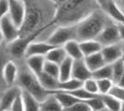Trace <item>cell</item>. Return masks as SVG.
I'll return each instance as SVG.
<instances>
[{
	"label": "cell",
	"mask_w": 124,
	"mask_h": 111,
	"mask_svg": "<svg viewBox=\"0 0 124 111\" xmlns=\"http://www.w3.org/2000/svg\"><path fill=\"white\" fill-rule=\"evenodd\" d=\"M25 18L20 29V38L36 40L54 22L57 13L56 0H24Z\"/></svg>",
	"instance_id": "1"
},
{
	"label": "cell",
	"mask_w": 124,
	"mask_h": 111,
	"mask_svg": "<svg viewBox=\"0 0 124 111\" xmlns=\"http://www.w3.org/2000/svg\"><path fill=\"white\" fill-rule=\"evenodd\" d=\"M56 3L57 27L76 26L99 7L97 1L91 0H56Z\"/></svg>",
	"instance_id": "2"
},
{
	"label": "cell",
	"mask_w": 124,
	"mask_h": 111,
	"mask_svg": "<svg viewBox=\"0 0 124 111\" xmlns=\"http://www.w3.org/2000/svg\"><path fill=\"white\" fill-rule=\"evenodd\" d=\"M18 65V79L17 86L22 92H26L34 97L40 104L50 95V93L43 88L37 75L33 73L26 64V59L15 61Z\"/></svg>",
	"instance_id": "3"
},
{
	"label": "cell",
	"mask_w": 124,
	"mask_h": 111,
	"mask_svg": "<svg viewBox=\"0 0 124 111\" xmlns=\"http://www.w3.org/2000/svg\"><path fill=\"white\" fill-rule=\"evenodd\" d=\"M111 20L100 7L94 10L82 22L76 25L77 39L79 43L90 40H96Z\"/></svg>",
	"instance_id": "4"
},
{
	"label": "cell",
	"mask_w": 124,
	"mask_h": 111,
	"mask_svg": "<svg viewBox=\"0 0 124 111\" xmlns=\"http://www.w3.org/2000/svg\"><path fill=\"white\" fill-rule=\"evenodd\" d=\"M76 26L57 27L47 40V43L54 47H63L67 43L76 41Z\"/></svg>",
	"instance_id": "5"
},
{
	"label": "cell",
	"mask_w": 124,
	"mask_h": 111,
	"mask_svg": "<svg viewBox=\"0 0 124 111\" xmlns=\"http://www.w3.org/2000/svg\"><path fill=\"white\" fill-rule=\"evenodd\" d=\"M96 41L103 46H108L116 44H119L120 38H119V30L117 23L114 21H110L107 27L103 30V32L99 34V36L96 38Z\"/></svg>",
	"instance_id": "6"
},
{
	"label": "cell",
	"mask_w": 124,
	"mask_h": 111,
	"mask_svg": "<svg viewBox=\"0 0 124 111\" xmlns=\"http://www.w3.org/2000/svg\"><path fill=\"white\" fill-rule=\"evenodd\" d=\"M35 41L33 38H19L16 41L8 44V49L13 61L25 59L27 48L31 42Z\"/></svg>",
	"instance_id": "7"
},
{
	"label": "cell",
	"mask_w": 124,
	"mask_h": 111,
	"mask_svg": "<svg viewBox=\"0 0 124 111\" xmlns=\"http://www.w3.org/2000/svg\"><path fill=\"white\" fill-rule=\"evenodd\" d=\"M9 8H8V16L12 22L19 29L23 24L25 18L26 7L24 0H8Z\"/></svg>",
	"instance_id": "8"
},
{
	"label": "cell",
	"mask_w": 124,
	"mask_h": 111,
	"mask_svg": "<svg viewBox=\"0 0 124 111\" xmlns=\"http://www.w3.org/2000/svg\"><path fill=\"white\" fill-rule=\"evenodd\" d=\"M98 2L99 7L107 14V16L115 23H124V15L119 8L116 1L101 0Z\"/></svg>",
	"instance_id": "9"
},
{
	"label": "cell",
	"mask_w": 124,
	"mask_h": 111,
	"mask_svg": "<svg viewBox=\"0 0 124 111\" xmlns=\"http://www.w3.org/2000/svg\"><path fill=\"white\" fill-rule=\"evenodd\" d=\"M0 29L4 37V41L8 44H10L20 38V29L15 26L8 15L1 20Z\"/></svg>",
	"instance_id": "10"
},
{
	"label": "cell",
	"mask_w": 124,
	"mask_h": 111,
	"mask_svg": "<svg viewBox=\"0 0 124 111\" xmlns=\"http://www.w3.org/2000/svg\"><path fill=\"white\" fill-rule=\"evenodd\" d=\"M22 93L20 87L12 86L8 88L2 93L1 102H0V111H9L13 103L15 102L17 97Z\"/></svg>",
	"instance_id": "11"
},
{
	"label": "cell",
	"mask_w": 124,
	"mask_h": 111,
	"mask_svg": "<svg viewBox=\"0 0 124 111\" xmlns=\"http://www.w3.org/2000/svg\"><path fill=\"white\" fill-rule=\"evenodd\" d=\"M101 54L103 56L106 64L112 65L113 63L117 62L122 58V46L121 43L105 46L101 50Z\"/></svg>",
	"instance_id": "12"
},
{
	"label": "cell",
	"mask_w": 124,
	"mask_h": 111,
	"mask_svg": "<svg viewBox=\"0 0 124 111\" xmlns=\"http://www.w3.org/2000/svg\"><path fill=\"white\" fill-rule=\"evenodd\" d=\"M54 48L53 45L49 44L46 42H39V41H33L31 42L27 48L25 54V58H31V57H36L42 56L46 57L47 53Z\"/></svg>",
	"instance_id": "13"
},
{
	"label": "cell",
	"mask_w": 124,
	"mask_h": 111,
	"mask_svg": "<svg viewBox=\"0 0 124 111\" xmlns=\"http://www.w3.org/2000/svg\"><path fill=\"white\" fill-rule=\"evenodd\" d=\"M90 78H93V73L87 68L86 64L84 62V59L73 61L72 79L83 82Z\"/></svg>",
	"instance_id": "14"
},
{
	"label": "cell",
	"mask_w": 124,
	"mask_h": 111,
	"mask_svg": "<svg viewBox=\"0 0 124 111\" xmlns=\"http://www.w3.org/2000/svg\"><path fill=\"white\" fill-rule=\"evenodd\" d=\"M10 60H12V58L8 49V43L4 42L0 45V92H4L8 89L5 81H4L3 72H4L6 65Z\"/></svg>",
	"instance_id": "15"
},
{
	"label": "cell",
	"mask_w": 124,
	"mask_h": 111,
	"mask_svg": "<svg viewBox=\"0 0 124 111\" xmlns=\"http://www.w3.org/2000/svg\"><path fill=\"white\" fill-rule=\"evenodd\" d=\"M18 73H19V69H18V65L15 61L10 60L9 62L6 65L4 72H3V77L4 81L8 88L16 86L17 84V79H18Z\"/></svg>",
	"instance_id": "16"
},
{
	"label": "cell",
	"mask_w": 124,
	"mask_h": 111,
	"mask_svg": "<svg viewBox=\"0 0 124 111\" xmlns=\"http://www.w3.org/2000/svg\"><path fill=\"white\" fill-rule=\"evenodd\" d=\"M37 77L40 81V83L43 86V88L46 89L47 92H49L51 94V93H54V92L57 91L58 84H59L58 79H56L54 77L49 76L48 74L45 73L44 71L41 74H39Z\"/></svg>",
	"instance_id": "17"
},
{
	"label": "cell",
	"mask_w": 124,
	"mask_h": 111,
	"mask_svg": "<svg viewBox=\"0 0 124 111\" xmlns=\"http://www.w3.org/2000/svg\"><path fill=\"white\" fill-rule=\"evenodd\" d=\"M83 59H84V62L86 64L87 68L90 69V71L92 73L96 71L97 69H101L105 65H107L101 52L92 55V56H89V57H86Z\"/></svg>",
	"instance_id": "18"
},
{
	"label": "cell",
	"mask_w": 124,
	"mask_h": 111,
	"mask_svg": "<svg viewBox=\"0 0 124 111\" xmlns=\"http://www.w3.org/2000/svg\"><path fill=\"white\" fill-rule=\"evenodd\" d=\"M73 61L70 58L68 57L60 65H59V77L58 81L60 82H64L72 79V67Z\"/></svg>",
	"instance_id": "19"
},
{
	"label": "cell",
	"mask_w": 124,
	"mask_h": 111,
	"mask_svg": "<svg viewBox=\"0 0 124 111\" xmlns=\"http://www.w3.org/2000/svg\"><path fill=\"white\" fill-rule=\"evenodd\" d=\"M51 94H53V95L56 96V98L59 102V104L61 105L63 109L68 108V107H70V106L75 105L78 102H81L75 96H73L72 95H70V93H67V92L57 91V92H54V93H51Z\"/></svg>",
	"instance_id": "20"
},
{
	"label": "cell",
	"mask_w": 124,
	"mask_h": 111,
	"mask_svg": "<svg viewBox=\"0 0 124 111\" xmlns=\"http://www.w3.org/2000/svg\"><path fill=\"white\" fill-rule=\"evenodd\" d=\"M63 47L65 49L68 57L70 58L74 61L81 60V59L84 58L81 46H80V43L77 41H70V42L67 43Z\"/></svg>",
	"instance_id": "21"
},
{
	"label": "cell",
	"mask_w": 124,
	"mask_h": 111,
	"mask_svg": "<svg viewBox=\"0 0 124 111\" xmlns=\"http://www.w3.org/2000/svg\"><path fill=\"white\" fill-rule=\"evenodd\" d=\"M80 46H81V49H82V52H83L84 58L101 52V50L103 48V46L96 40H90V41L81 42L80 43Z\"/></svg>",
	"instance_id": "22"
},
{
	"label": "cell",
	"mask_w": 124,
	"mask_h": 111,
	"mask_svg": "<svg viewBox=\"0 0 124 111\" xmlns=\"http://www.w3.org/2000/svg\"><path fill=\"white\" fill-rule=\"evenodd\" d=\"M26 64L29 67V69L35 75H39L44 71V67L46 63V58L42 56H36V57H31V58H25Z\"/></svg>",
	"instance_id": "23"
},
{
	"label": "cell",
	"mask_w": 124,
	"mask_h": 111,
	"mask_svg": "<svg viewBox=\"0 0 124 111\" xmlns=\"http://www.w3.org/2000/svg\"><path fill=\"white\" fill-rule=\"evenodd\" d=\"M45 58L46 61L60 65L68 58V56L64 47H54L47 53Z\"/></svg>",
	"instance_id": "24"
},
{
	"label": "cell",
	"mask_w": 124,
	"mask_h": 111,
	"mask_svg": "<svg viewBox=\"0 0 124 111\" xmlns=\"http://www.w3.org/2000/svg\"><path fill=\"white\" fill-rule=\"evenodd\" d=\"M40 108L41 111H63L61 105L53 94H50L46 99L40 104Z\"/></svg>",
	"instance_id": "25"
},
{
	"label": "cell",
	"mask_w": 124,
	"mask_h": 111,
	"mask_svg": "<svg viewBox=\"0 0 124 111\" xmlns=\"http://www.w3.org/2000/svg\"><path fill=\"white\" fill-rule=\"evenodd\" d=\"M25 111H41L40 103L26 92H22Z\"/></svg>",
	"instance_id": "26"
},
{
	"label": "cell",
	"mask_w": 124,
	"mask_h": 111,
	"mask_svg": "<svg viewBox=\"0 0 124 111\" xmlns=\"http://www.w3.org/2000/svg\"><path fill=\"white\" fill-rule=\"evenodd\" d=\"M83 82L77 81L75 79H70V81H64V82H60L58 84V88L57 91H62V92H72L77 89H80L83 87ZM57 92V91H56Z\"/></svg>",
	"instance_id": "27"
},
{
	"label": "cell",
	"mask_w": 124,
	"mask_h": 111,
	"mask_svg": "<svg viewBox=\"0 0 124 111\" xmlns=\"http://www.w3.org/2000/svg\"><path fill=\"white\" fill-rule=\"evenodd\" d=\"M112 65L107 64L101 69H97L96 71L93 72V78L96 81L98 80H112Z\"/></svg>",
	"instance_id": "28"
},
{
	"label": "cell",
	"mask_w": 124,
	"mask_h": 111,
	"mask_svg": "<svg viewBox=\"0 0 124 111\" xmlns=\"http://www.w3.org/2000/svg\"><path fill=\"white\" fill-rule=\"evenodd\" d=\"M112 81L115 84H118L124 72V62L120 59L112 64Z\"/></svg>",
	"instance_id": "29"
},
{
	"label": "cell",
	"mask_w": 124,
	"mask_h": 111,
	"mask_svg": "<svg viewBox=\"0 0 124 111\" xmlns=\"http://www.w3.org/2000/svg\"><path fill=\"white\" fill-rule=\"evenodd\" d=\"M103 101L105 103L106 107L110 111H120V106H121V102L115 99L114 97L110 95H101Z\"/></svg>",
	"instance_id": "30"
},
{
	"label": "cell",
	"mask_w": 124,
	"mask_h": 111,
	"mask_svg": "<svg viewBox=\"0 0 124 111\" xmlns=\"http://www.w3.org/2000/svg\"><path fill=\"white\" fill-rule=\"evenodd\" d=\"M97 84H98V91L99 95H108L110 90L112 89L114 86L113 81L112 80H98L97 81Z\"/></svg>",
	"instance_id": "31"
},
{
	"label": "cell",
	"mask_w": 124,
	"mask_h": 111,
	"mask_svg": "<svg viewBox=\"0 0 124 111\" xmlns=\"http://www.w3.org/2000/svg\"><path fill=\"white\" fill-rule=\"evenodd\" d=\"M85 103L89 106V107L91 108L92 111H98L106 107L105 103H104L103 101V98H102L101 95H97V96L93 97L92 99H89V100L85 101Z\"/></svg>",
	"instance_id": "32"
},
{
	"label": "cell",
	"mask_w": 124,
	"mask_h": 111,
	"mask_svg": "<svg viewBox=\"0 0 124 111\" xmlns=\"http://www.w3.org/2000/svg\"><path fill=\"white\" fill-rule=\"evenodd\" d=\"M83 88L85 91H87L88 93L92 94V95H99L98 91V84H97V81L93 78L86 80L85 81H83Z\"/></svg>",
	"instance_id": "33"
},
{
	"label": "cell",
	"mask_w": 124,
	"mask_h": 111,
	"mask_svg": "<svg viewBox=\"0 0 124 111\" xmlns=\"http://www.w3.org/2000/svg\"><path fill=\"white\" fill-rule=\"evenodd\" d=\"M44 72L48 74L51 77L58 79V77H59V65L46 60L45 67H44Z\"/></svg>",
	"instance_id": "34"
},
{
	"label": "cell",
	"mask_w": 124,
	"mask_h": 111,
	"mask_svg": "<svg viewBox=\"0 0 124 111\" xmlns=\"http://www.w3.org/2000/svg\"><path fill=\"white\" fill-rule=\"evenodd\" d=\"M67 93H70V95H72L73 96H75L77 99H79L80 101H83V102H85V101L89 100V99H92L93 97L97 96V95H92V94L88 93L87 91L84 90L83 87L80 88V89H77V90H75V91H72V92H67Z\"/></svg>",
	"instance_id": "35"
},
{
	"label": "cell",
	"mask_w": 124,
	"mask_h": 111,
	"mask_svg": "<svg viewBox=\"0 0 124 111\" xmlns=\"http://www.w3.org/2000/svg\"><path fill=\"white\" fill-rule=\"evenodd\" d=\"M108 95L114 97L115 99L119 100V102L123 103L124 102V88L120 87L118 84H114L112 89L108 93Z\"/></svg>",
	"instance_id": "36"
},
{
	"label": "cell",
	"mask_w": 124,
	"mask_h": 111,
	"mask_svg": "<svg viewBox=\"0 0 124 111\" xmlns=\"http://www.w3.org/2000/svg\"><path fill=\"white\" fill-rule=\"evenodd\" d=\"M63 111H92L87 104L83 101L78 102L75 105L71 106L70 107H68L63 109Z\"/></svg>",
	"instance_id": "37"
},
{
	"label": "cell",
	"mask_w": 124,
	"mask_h": 111,
	"mask_svg": "<svg viewBox=\"0 0 124 111\" xmlns=\"http://www.w3.org/2000/svg\"><path fill=\"white\" fill-rule=\"evenodd\" d=\"M9 111H25L24 101H23V97H22V93L17 97V99L13 103V105H12Z\"/></svg>",
	"instance_id": "38"
},
{
	"label": "cell",
	"mask_w": 124,
	"mask_h": 111,
	"mask_svg": "<svg viewBox=\"0 0 124 111\" xmlns=\"http://www.w3.org/2000/svg\"><path fill=\"white\" fill-rule=\"evenodd\" d=\"M9 3L8 0H0V21L1 20L8 14Z\"/></svg>",
	"instance_id": "39"
},
{
	"label": "cell",
	"mask_w": 124,
	"mask_h": 111,
	"mask_svg": "<svg viewBox=\"0 0 124 111\" xmlns=\"http://www.w3.org/2000/svg\"><path fill=\"white\" fill-rule=\"evenodd\" d=\"M117 26H118V30H119L120 42L124 43V23H117Z\"/></svg>",
	"instance_id": "40"
},
{
	"label": "cell",
	"mask_w": 124,
	"mask_h": 111,
	"mask_svg": "<svg viewBox=\"0 0 124 111\" xmlns=\"http://www.w3.org/2000/svg\"><path fill=\"white\" fill-rule=\"evenodd\" d=\"M116 4L118 5L119 8L124 15V0H118V1H116Z\"/></svg>",
	"instance_id": "41"
},
{
	"label": "cell",
	"mask_w": 124,
	"mask_h": 111,
	"mask_svg": "<svg viewBox=\"0 0 124 111\" xmlns=\"http://www.w3.org/2000/svg\"><path fill=\"white\" fill-rule=\"evenodd\" d=\"M118 85H119L120 87H122L124 88V72H123V75L121 76V78L119 80V81L118 82Z\"/></svg>",
	"instance_id": "42"
},
{
	"label": "cell",
	"mask_w": 124,
	"mask_h": 111,
	"mask_svg": "<svg viewBox=\"0 0 124 111\" xmlns=\"http://www.w3.org/2000/svg\"><path fill=\"white\" fill-rule=\"evenodd\" d=\"M5 42L4 41V37H3V34H2V32H1V29H0V45Z\"/></svg>",
	"instance_id": "43"
},
{
	"label": "cell",
	"mask_w": 124,
	"mask_h": 111,
	"mask_svg": "<svg viewBox=\"0 0 124 111\" xmlns=\"http://www.w3.org/2000/svg\"><path fill=\"white\" fill-rule=\"evenodd\" d=\"M121 46H122V58H121V60L124 62V43H121Z\"/></svg>",
	"instance_id": "44"
},
{
	"label": "cell",
	"mask_w": 124,
	"mask_h": 111,
	"mask_svg": "<svg viewBox=\"0 0 124 111\" xmlns=\"http://www.w3.org/2000/svg\"><path fill=\"white\" fill-rule=\"evenodd\" d=\"M120 111H124V102L121 103V106H120Z\"/></svg>",
	"instance_id": "45"
},
{
	"label": "cell",
	"mask_w": 124,
	"mask_h": 111,
	"mask_svg": "<svg viewBox=\"0 0 124 111\" xmlns=\"http://www.w3.org/2000/svg\"><path fill=\"white\" fill-rule=\"evenodd\" d=\"M98 111H110V110H108L107 107H105V108H103V109H101V110H98Z\"/></svg>",
	"instance_id": "46"
},
{
	"label": "cell",
	"mask_w": 124,
	"mask_h": 111,
	"mask_svg": "<svg viewBox=\"0 0 124 111\" xmlns=\"http://www.w3.org/2000/svg\"><path fill=\"white\" fill-rule=\"evenodd\" d=\"M2 93H3V92H0V102H1V97H2Z\"/></svg>",
	"instance_id": "47"
}]
</instances>
